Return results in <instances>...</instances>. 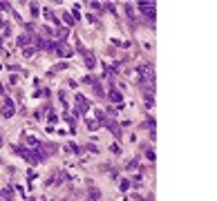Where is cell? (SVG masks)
I'll return each mask as SVG.
<instances>
[{
  "mask_svg": "<svg viewBox=\"0 0 217 201\" xmlns=\"http://www.w3.org/2000/svg\"><path fill=\"white\" fill-rule=\"evenodd\" d=\"M105 125L112 130V134H117V136H121V132H119V127H117V123H112V121H105Z\"/></svg>",
  "mask_w": 217,
  "mask_h": 201,
  "instance_id": "3957f363",
  "label": "cell"
},
{
  "mask_svg": "<svg viewBox=\"0 0 217 201\" xmlns=\"http://www.w3.org/2000/svg\"><path fill=\"white\" fill-rule=\"evenodd\" d=\"M110 98L114 100V103H121V94H119L117 90H114V92H110Z\"/></svg>",
  "mask_w": 217,
  "mask_h": 201,
  "instance_id": "277c9868",
  "label": "cell"
},
{
  "mask_svg": "<svg viewBox=\"0 0 217 201\" xmlns=\"http://www.w3.org/2000/svg\"><path fill=\"white\" fill-rule=\"evenodd\" d=\"M85 63H88V67H94V56L92 54H85Z\"/></svg>",
  "mask_w": 217,
  "mask_h": 201,
  "instance_id": "5b68a950",
  "label": "cell"
},
{
  "mask_svg": "<svg viewBox=\"0 0 217 201\" xmlns=\"http://www.w3.org/2000/svg\"><path fill=\"white\" fill-rule=\"evenodd\" d=\"M13 114V105H11V100H5V110H2V116H11Z\"/></svg>",
  "mask_w": 217,
  "mask_h": 201,
  "instance_id": "7a4b0ae2",
  "label": "cell"
},
{
  "mask_svg": "<svg viewBox=\"0 0 217 201\" xmlns=\"http://www.w3.org/2000/svg\"><path fill=\"white\" fill-rule=\"evenodd\" d=\"M139 11L150 20V23H155V2H139Z\"/></svg>",
  "mask_w": 217,
  "mask_h": 201,
  "instance_id": "6da1fadb",
  "label": "cell"
},
{
  "mask_svg": "<svg viewBox=\"0 0 217 201\" xmlns=\"http://www.w3.org/2000/svg\"><path fill=\"white\" fill-rule=\"evenodd\" d=\"M130 188V181L128 179H121V190H128Z\"/></svg>",
  "mask_w": 217,
  "mask_h": 201,
  "instance_id": "8992f818",
  "label": "cell"
}]
</instances>
